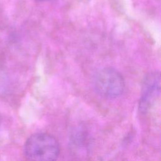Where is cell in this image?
<instances>
[{"label": "cell", "mask_w": 161, "mask_h": 161, "mask_svg": "<svg viewBox=\"0 0 161 161\" xmlns=\"http://www.w3.org/2000/svg\"><path fill=\"white\" fill-rule=\"evenodd\" d=\"M38 1H49V0H36Z\"/></svg>", "instance_id": "obj_4"}, {"label": "cell", "mask_w": 161, "mask_h": 161, "mask_svg": "<svg viewBox=\"0 0 161 161\" xmlns=\"http://www.w3.org/2000/svg\"><path fill=\"white\" fill-rule=\"evenodd\" d=\"M60 148L58 140L47 133H37L26 141L23 152L25 157L32 160L51 161L56 160Z\"/></svg>", "instance_id": "obj_1"}, {"label": "cell", "mask_w": 161, "mask_h": 161, "mask_svg": "<svg viewBox=\"0 0 161 161\" xmlns=\"http://www.w3.org/2000/svg\"><path fill=\"white\" fill-rule=\"evenodd\" d=\"M95 91L102 97L114 99L120 96L125 90L122 75L112 67H104L96 72L93 79Z\"/></svg>", "instance_id": "obj_2"}, {"label": "cell", "mask_w": 161, "mask_h": 161, "mask_svg": "<svg viewBox=\"0 0 161 161\" xmlns=\"http://www.w3.org/2000/svg\"><path fill=\"white\" fill-rule=\"evenodd\" d=\"M160 91V73L157 71L148 73L144 78L139 101L138 108L142 113L148 111L159 96Z\"/></svg>", "instance_id": "obj_3"}]
</instances>
